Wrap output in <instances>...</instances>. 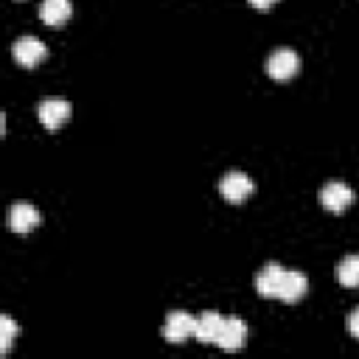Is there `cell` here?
Segmentation results:
<instances>
[{
    "instance_id": "1",
    "label": "cell",
    "mask_w": 359,
    "mask_h": 359,
    "mask_svg": "<svg viewBox=\"0 0 359 359\" xmlns=\"http://www.w3.org/2000/svg\"><path fill=\"white\" fill-rule=\"evenodd\" d=\"M264 70H266L272 79L286 81V79H292V76L300 70V56H297L292 48H278V50H272V53L266 56Z\"/></svg>"
},
{
    "instance_id": "16",
    "label": "cell",
    "mask_w": 359,
    "mask_h": 359,
    "mask_svg": "<svg viewBox=\"0 0 359 359\" xmlns=\"http://www.w3.org/2000/svg\"><path fill=\"white\" fill-rule=\"evenodd\" d=\"M275 3H278V0H250V6H255V8H261V11H264V8H272Z\"/></svg>"
},
{
    "instance_id": "13",
    "label": "cell",
    "mask_w": 359,
    "mask_h": 359,
    "mask_svg": "<svg viewBox=\"0 0 359 359\" xmlns=\"http://www.w3.org/2000/svg\"><path fill=\"white\" fill-rule=\"evenodd\" d=\"M337 280L348 289H356L359 286V255H345L337 266Z\"/></svg>"
},
{
    "instance_id": "7",
    "label": "cell",
    "mask_w": 359,
    "mask_h": 359,
    "mask_svg": "<svg viewBox=\"0 0 359 359\" xmlns=\"http://www.w3.org/2000/svg\"><path fill=\"white\" fill-rule=\"evenodd\" d=\"M39 224V210L31 202H14L8 208V227L14 233H31Z\"/></svg>"
},
{
    "instance_id": "3",
    "label": "cell",
    "mask_w": 359,
    "mask_h": 359,
    "mask_svg": "<svg viewBox=\"0 0 359 359\" xmlns=\"http://www.w3.org/2000/svg\"><path fill=\"white\" fill-rule=\"evenodd\" d=\"M252 191H255V182H252L244 171H227V174L219 180V194H222L227 202H244Z\"/></svg>"
},
{
    "instance_id": "5",
    "label": "cell",
    "mask_w": 359,
    "mask_h": 359,
    "mask_svg": "<svg viewBox=\"0 0 359 359\" xmlns=\"http://www.w3.org/2000/svg\"><path fill=\"white\" fill-rule=\"evenodd\" d=\"M11 56H14V62L22 65V67H34V65H39V62L48 56V48H45L36 36H20V39L11 45Z\"/></svg>"
},
{
    "instance_id": "14",
    "label": "cell",
    "mask_w": 359,
    "mask_h": 359,
    "mask_svg": "<svg viewBox=\"0 0 359 359\" xmlns=\"http://www.w3.org/2000/svg\"><path fill=\"white\" fill-rule=\"evenodd\" d=\"M14 337H17V325H14V320H11L8 314H3V317H0V351H3V353L11 348Z\"/></svg>"
},
{
    "instance_id": "4",
    "label": "cell",
    "mask_w": 359,
    "mask_h": 359,
    "mask_svg": "<svg viewBox=\"0 0 359 359\" xmlns=\"http://www.w3.org/2000/svg\"><path fill=\"white\" fill-rule=\"evenodd\" d=\"M194 325H196V317H191L188 311H168L165 317V325H163V337L165 342H185L188 337H194Z\"/></svg>"
},
{
    "instance_id": "6",
    "label": "cell",
    "mask_w": 359,
    "mask_h": 359,
    "mask_svg": "<svg viewBox=\"0 0 359 359\" xmlns=\"http://www.w3.org/2000/svg\"><path fill=\"white\" fill-rule=\"evenodd\" d=\"M36 115L45 129H59L70 118V104L65 98H45L36 104Z\"/></svg>"
},
{
    "instance_id": "12",
    "label": "cell",
    "mask_w": 359,
    "mask_h": 359,
    "mask_svg": "<svg viewBox=\"0 0 359 359\" xmlns=\"http://www.w3.org/2000/svg\"><path fill=\"white\" fill-rule=\"evenodd\" d=\"M222 314L219 311H202L199 317H196V325H194V337L199 339V342H216V337H219V328H222Z\"/></svg>"
},
{
    "instance_id": "2",
    "label": "cell",
    "mask_w": 359,
    "mask_h": 359,
    "mask_svg": "<svg viewBox=\"0 0 359 359\" xmlns=\"http://www.w3.org/2000/svg\"><path fill=\"white\" fill-rule=\"evenodd\" d=\"M353 199H356L353 188L345 185V182H339V180L325 182V185L320 188V205H323L325 210H331V213H342Z\"/></svg>"
},
{
    "instance_id": "9",
    "label": "cell",
    "mask_w": 359,
    "mask_h": 359,
    "mask_svg": "<svg viewBox=\"0 0 359 359\" xmlns=\"http://www.w3.org/2000/svg\"><path fill=\"white\" fill-rule=\"evenodd\" d=\"M244 337H247V325L238 317H224L219 337H216V345L224 351H238L244 345Z\"/></svg>"
},
{
    "instance_id": "15",
    "label": "cell",
    "mask_w": 359,
    "mask_h": 359,
    "mask_svg": "<svg viewBox=\"0 0 359 359\" xmlns=\"http://www.w3.org/2000/svg\"><path fill=\"white\" fill-rule=\"evenodd\" d=\"M348 331H351V334L359 339V306H356V309L348 314Z\"/></svg>"
},
{
    "instance_id": "8",
    "label": "cell",
    "mask_w": 359,
    "mask_h": 359,
    "mask_svg": "<svg viewBox=\"0 0 359 359\" xmlns=\"http://www.w3.org/2000/svg\"><path fill=\"white\" fill-rule=\"evenodd\" d=\"M283 275H286V269L280 266V264H264L261 266V272L255 275V289H258V294L261 297H278V292H280V283H283Z\"/></svg>"
},
{
    "instance_id": "10",
    "label": "cell",
    "mask_w": 359,
    "mask_h": 359,
    "mask_svg": "<svg viewBox=\"0 0 359 359\" xmlns=\"http://www.w3.org/2000/svg\"><path fill=\"white\" fill-rule=\"evenodd\" d=\"M306 292H309V280H306V275L297 272V269H286L283 283H280V292H278V300H283V303H297Z\"/></svg>"
},
{
    "instance_id": "11",
    "label": "cell",
    "mask_w": 359,
    "mask_h": 359,
    "mask_svg": "<svg viewBox=\"0 0 359 359\" xmlns=\"http://www.w3.org/2000/svg\"><path fill=\"white\" fill-rule=\"evenodd\" d=\"M70 14H73L70 0H42L39 6V20L45 25H62L70 20Z\"/></svg>"
}]
</instances>
